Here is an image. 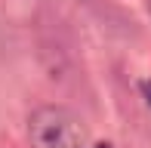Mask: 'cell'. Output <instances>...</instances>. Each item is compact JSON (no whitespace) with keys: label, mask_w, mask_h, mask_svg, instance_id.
Masks as SVG:
<instances>
[{"label":"cell","mask_w":151,"mask_h":148,"mask_svg":"<svg viewBox=\"0 0 151 148\" xmlns=\"http://www.w3.org/2000/svg\"><path fill=\"white\" fill-rule=\"evenodd\" d=\"M148 99H151V86H148Z\"/></svg>","instance_id":"cell-2"},{"label":"cell","mask_w":151,"mask_h":148,"mask_svg":"<svg viewBox=\"0 0 151 148\" xmlns=\"http://www.w3.org/2000/svg\"><path fill=\"white\" fill-rule=\"evenodd\" d=\"M31 148H96L83 120L62 105H40L28 117Z\"/></svg>","instance_id":"cell-1"},{"label":"cell","mask_w":151,"mask_h":148,"mask_svg":"<svg viewBox=\"0 0 151 148\" xmlns=\"http://www.w3.org/2000/svg\"><path fill=\"white\" fill-rule=\"evenodd\" d=\"M148 9H151V0H148Z\"/></svg>","instance_id":"cell-3"}]
</instances>
